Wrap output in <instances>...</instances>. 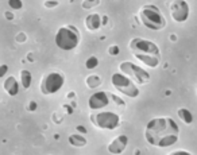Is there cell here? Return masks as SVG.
Masks as SVG:
<instances>
[{"mask_svg": "<svg viewBox=\"0 0 197 155\" xmlns=\"http://www.w3.org/2000/svg\"><path fill=\"white\" fill-rule=\"evenodd\" d=\"M180 128L171 117H155L146 126L145 138L154 147H169L177 143Z\"/></svg>", "mask_w": 197, "mask_h": 155, "instance_id": "obj_1", "label": "cell"}, {"mask_svg": "<svg viewBox=\"0 0 197 155\" xmlns=\"http://www.w3.org/2000/svg\"><path fill=\"white\" fill-rule=\"evenodd\" d=\"M139 19L140 23L149 30L159 31L164 30L166 26V19L161 10L154 4H145L139 10Z\"/></svg>", "mask_w": 197, "mask_h": 155, "instance_id": "obj_2", "label": "cell"}, {"mask_svg": "<svg viewBox=\"0 0 197 155\" xmlns=\"http://www.w3.org/2000/svg\"><path fill=\"white\" fill-rule=\"evenodd\" d=\"M80 38L81 35L79 29L73 24H68V26H62L58 29L54 36V42L58 49L64 51H70L79 46Z\"/></svg>", "mask_w": 197, "mask_h": 155, "instance_id": "obj_3", "label": "cell"}, {"mask_svg": "<svg viewBox=\"0 0 197 155\" xmlns=\"http://www.w3.org/2000/svg\"><path fill=\"white\" fill-rule=\"evenodd\" d=\"M111 82L119 93L127 96V97L135 98L139 96V88L136 86V84L132 80L128 78L127 76H124L123 73H120V72L114 73L111 76Z\"/></svg>", "mask_w": 197, "mask_h": 155, "instance_id": "obj_4", "label": "cell"}, {"mask_svg": "<svg viewBox=\"0 0 197 155\" xmlns=\"http://www.w3.org/2000/svg\"><path fill=\"white\" fill-rule=\"evenodd\" d=\"M119 70L120 73H123L124 76H127L130 80H132L138 85H146L150 82V74L146 72L143 67L135 65L131 61H123L119 64Z\"/></svg>", "mask_w": 197, "mask_h": 155, "instance_id": "obj_5", "label": "cell"}, {"mask_svg": "<svg viewBox=\"0 0 197 155\" xmlns=\"http://www.w3.org/2000/svg\"><path fill=\"white\" fill-rule=\"evenodd\" d=\"M128 47H130L131 53L134 54V57H136V55H143V57H157V58H161L159 47L155 45L154 42L147 41V39L134 38V39H131Z\"/></svg>", "mask_w": 197, "mask_h": 155, "instance_id": "obj_6", "label": "cell"}, {"mask_svg": "<svg viewBox=\"0 0 197 155\" xmlns=\"http://www.w3.org/2000/svg\"><path fill=\"white\" fill-rule=\"evenodd\" d=\"M89 119L93 126L100 129H115L120 126V116L112 111L90 113Z\"/></svg>", "mask_w": 197, "mask_h": 155, "instance_id": "obj_7", "label": "cell"}, {"mask_svg": "<svg viewBox=\"0 0 197 155\" xmlns=\"http://www.w3.org/2000/svg\"><path fill=\"white\" fill-rule=\"evenodd\" d=\"M65 77L58 72H50L40 80L39 89L43 95H54L64 86Z\"/></svg>", "mask_w": 197, "mask_h": 155, "instance_id": "obj_8", "label": "cell"}, {"mask_svg": "<svg viewBox=\"0 0 197 155\" xmlns=\"http://www.w3.org/2000/svg\"><path fill=\"white\" fill-rule=\"evenodd\" d=\"M170 14L173 20L182 23L189 18V4L182 0H177V2L170 3Z\"/></svg>", "mask_w": 197, "mask_h": 155, "instance_id": "obj_9", "label": "cell"}, {"mask_svg": "<svg viewBox=\"0 0 197 155\" xmlns=\"http://www.w3.org/2000/svg\"><path fill=\"white\" fill-rule=\"evenodd\" d=\"M109 104V95L104 91L95 92L88 98V107L92 111H100Z\"/></svg>", "mask_w": 197, "mask_h": 155, "instance_id": "obj_10", "label": "cell"}, {"mask_svg": "<svg viewBox=\"0 0 197 155\" xmlns=\"http://www.w3.org/2000/svg\"><path fill=\"white\" fill-rule=\"evenodd\" d=\"M128 144V136L127 135H118L111 143L108 144V153L112 155H120L126 150Z\"/></svg>", "mask_w": 197, "mask_h": 155, "instance_id": "obj_11", "label": "cell"}, {"mask_svg": "<svg viewBox=\"0 0 197 155\" xmlns=\"http://www.w3.org/2000/svg\"><path fill=\"white\" fill-rule=\"evenodd\" d=\"M85 27L89 31H97L100 27L103 26L101 23V16L99 14H89L88 16L85 18Z\"/></svg>", "mask_w": 197, "mask_h": 155, "instance_id": "obj_12", "label": "cell"}, {"mask_svg": "<svg viewBox=\"0 0 197 155\" xmlns=\"http://www.w3.org/2000/svg\"><path fill=\"white\" fill-rule=\"evenodd\" d=\"M3 88L10 96H16L19 93V82L16 81V78L14 76H10L3 82Z\"/></svg>", "mask_w": 197, "mask_h": 155, "instance_id": "obj_13", "label": "cell"}, {"mask_svg": "<svg viewBox=\"0 0 197 155\" xmlns=\"http://www.w3.org/2000/svg\"><path fill=\"white\" fill-rule=\"evenodd\" d=\"M68 142H69L70 146H73V147H77V148H81V147H85L86 146V138L84 135L81 134H72L69 135V138H68Z\"/></svg>", "mask_w": 197, "mask_h": 155, "instance_id": "obj_14", "label": "cell"}, {"mask_svg": "<svg viewBox=\"0 0 197 155\" xmlns=\"http://www.w3.org/2000/svg\"><path fill=\"white\" fill-rule=\"evenodd\" d=\"M33 82V76L29 70H20V85L23 89H29Z\"/></svg>", "mask_w": 197, "mask_h": 155, "instance_id": "obj_15", "label": "cell"}, {"mask_svg": "<svg viewBox=\"0 0 197 155\" xmlns=\"http://www.w3.org/2000/svg\"><path fill=\"white\" fill-rule=\"evenodd\" d=\"M85 84L89 89H96L101 85V78L97 76V74H90L85 78Z\"/></svg>", "mask_w": 197, "mask_h": 155, "instance_id": "obj_16", "label": "cell"}, {"mask_svg": "<svg viewBox=\"0 0 197 155\" xmlns=\"http://www.w3.org/2000/svg\"><path fill=\"white\" fill-rule=\"evenodd\" d=\"M177 115H178V117H180V119L182 120L185 124H192L193 115L190 113L189 109H186V108H180V109L177 111Z\"/></svg>", "mask_w": 197, "mask_h": 155, "instance_id": "obj_17", "label": "cell"}, {"mask_svg": "<svg viewBox=\"0 0 197 155\" xmlns=\"http://www.w3.org/2000/svg\"><path fill=\"white\" fill-rule=\"evenodd\" d=\"M97 65H99V58L95 57V55L89 57L88 60H86V62H85V67H86V69H89V70L95 69V67L97 66Z\"/></svg>", "mask_w": 197, "mask_h": 155, "instance_id": "obj_18", "label": "cell"}, {"mask_svg": "<svg viewBox=\"0 0 197 155\" xmlns=\"http://www.w3.org/2000/svg\"><path fill=\"white\" fill-rule=\"evenodd\" d=\"M8 5H10L12 10H20L23 7V3L20 0H8Z\"/></svg>", "mask_w": 197, "mask_h": 155, "instance_id": "obj_19", "label": "cell"}, {"mask_svg": "<svg viewBox=\"0 0 197 155\" xmlns=\"http://www.w3.org/2000/svg\"><path fill=\"white\" fill-rule=\"evenodd\" d=\"M97 4H100V0H92V2H83V8H92V7H95V5H97Z\"/></svg>", "mask_w": 197, "mask_h": 155, "instance_id": "obj_20", "label": "cell"}, {"mask_svg": "<svg viewBox=\"0 0 197 155\" xmlns=\"http://www.w3.org/2000/svg\"><path fill=\"white\" fill-rule=\"evenodd\" d=\"M119 51H120V50H119V46H116V45H112L111 47L108 49V53H109L111 55H118Z\"/></svg>", "mask_w": 197, "mask_h": 155, "instance_id": "obj_21", "label": "cell"}, {"mask_svg": "<svg viewBox=\"0 0 197 155\" xmlns=\"http://www.w3.org/2000/svg\"><path fill=\"white\" fill-rule=\"evenodd\" d=\"M7 72H8V66L7 65H2V66H0V78L4 77L5 74H7Z\"/></svg>", "mask_w": 197, "mask_h": 155, "instance_id": "obj_22", "label": "cell"}, {"mask_svg": "<svg viewBox=\"0 0 197 155\" xmlns=\"http://www.w3.org/2000/svg\"><path fill=\"white\" fill-rule=\"evenodd\" d=\"M109 97H111V98H114V101H115V103H116V104L121 105V107H124V101L121 100V98L116 97V96H115V95H111V96H109Z\"/></svg>", "mask_w": 197, "mask_h": 155, "instance_id": "obj_23", "label": "cell"}, {"mask_svg": "<svg viewBox=\"0 0 197 155\" xmlns=\"http://www.w3.org/2000/svg\"><path fill=\"white\" fill-rule=\"evenodd\" d=\"M76 129H77V132H79V134H81V135H85L86 132H88V129H86L84 126H77Z\"/></svg>", "mask_w": 197, "mask_h": 155, "instance_id": "obj_24", "label": "cell"}, {"mask_svg": "<svg viewBox=\"0 0 197 155\" xmlns=\"http://www.w3.org/2000/svg\"><path fill=\"white\" fill-rule=\"evenodd\" d=\"M169 155H192V154L188 153V151H184V150H178V151H173V153H170Z\"/></svg>", "mask_w": 197, "mask_h": 155, "instance_id": "obj_25", "label": "cell"}, {"mask_svg": "<svg viewBox=\"0 0 197 155\" xmlns=\"http://www.w3.org/2000/svg\"><path fill=\"white\" fill-rule=\"evenodd\" d=\"M24 41H26V35H24L23 33L18 34L16 35V42H24Z\"/></svg>", "mask_w": 197, "mask_h": 155, "instance_id": "obj_26", "label": "cell"}, {"mask_svg": "<svg viewBox=\"0 0 197 155\" xmlns=\"http://www.w3.org/2000/svg\"><path fill=\"white\" fill-rule=\"evenodd\" d=\"M43 4H45L46 7H49V8H50V7H55V5L58 4V2H45Z\"/></svg>", "mask_w": 197, "mask_h": 155, "instance_id": "obj_27", "label": "cell"}, {"mask_svg": "<svg viewBox=\"0 0 197 155\" xmlns=\"http://www.w3.org/2000/svg\"><path fill=\"white\" fill-rule=\"evenodd\" d=\"M4 15H5V19H8V20H12V19H14V14H12V12L5 11Z\"/></svg>", "mask_w": 197, "mask_h": 155, "instance_id": "obj_28", "label": "cell"}, {"mask_svg": "<svg viewBox=\"0 0 197 155\" xmlns=\"http://www.w3.org/2000/svg\"><path fill=\"white\" fill-rule=\"evenodd\" d=\"M29 109L30 111H35L37 109V103H35V101H31L30 105H29Z\"/></svg>", "mask_w": 197, "mask_h": 155, "instance_id": "obj_29", "label": "cell"}, {"mask_svg": "<svg viewBox=\"0 0 197 155\" xmlns=\"http://www.w3.org/2000/svg\"><path fill=\"white\" fill-rule=\"evenodd\" d=\"M64 108L68 111V113H69V115H70V113H73V107H69V105H65Z\"/></svg>", "mask_w": 197, "mask_h": 155, "instance_id": "obj_30", "label": "cell"}, {"mask_svg": "<svg viewBox=\"0 0 197 155\" xmlns=\"http://www.w3.org/2000/svg\"><path fill=\"white\" fill-rule=\"evenodd\" d=\"M107 22H108V18H107V16H104V18L101 19V23H103V24H105Z\"/></svg>", "mask_w": 197, "mask_h": 155, "instance_id": "obj_31", "label": "cell"}, {"mask_svg": "<svg viewBox=\"0 0 197 155\" xmlns=\"http://www.w3.org/2000/svg\"><path fill=\"white\" fill-rule=\"evenodd\" d=\"M68 97H69V98H73V97H76V95H74V93L72 92V93H69V95H68Z\"/></svg>", "mask_w": 197, "mask_h": 155, "instance_id": "obj_32", "label": "cell"}]
</instances>
